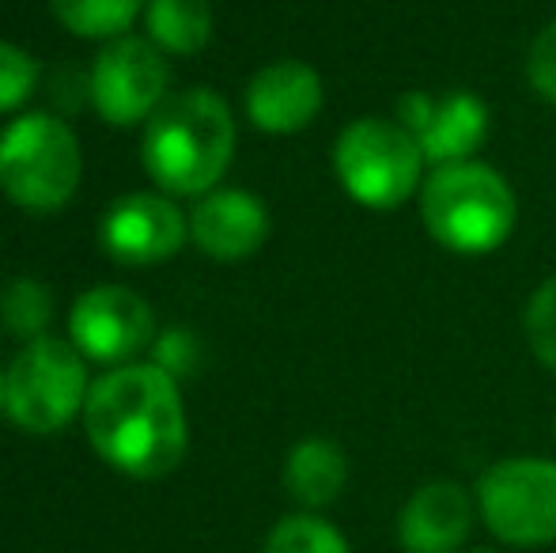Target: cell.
Masks as SVG:
<instances>
[{
	"instance_id": "484cf974",
	"label": "cell",
	"mask_w": 556,
	"mask_h": 553,
	"mask_svg": "<svg viewBox=\"0 0 556 553\" xmlns=\"http://www.w3.org/2000/svg\"><path fill=\"white\" fill-rule=\"evenodd\" d=\"M553 428H556V417H553Z\"/></svg>"
},
{
	"instance_id": "ac0fdd59",
	"label": "cell",
	"mask_w": 556,
	"mask_h": 553,
	"mask_svg": "<svg viewBox=\"0 0 556 553\" xmlns=\"http://www.w3.org/2000/svg\"><path fill=\"white\" fill-rule=\"evenodd\" d=\"M53 318V296L46 285H38L35 277H15L12 285L0 292V323L8 326V334L23 341L46 338V326Z\"/></svg>"
},
{
	"instance_id": "9a60e30c",
	"label": "cell",
	"mask_w": 556,
	"mask_h": 553,
	"mask_svg": "<svg viewBox=\"0 0 556 553\" xmlns=\"http://www.w3.org/2000/svg\"><path fill=\"white\" fill-rule=\"evenodd\" d=\"M349 486V455L330 436H307L285 458V489L303 512L330 508Z\"/></svg>"
},
{
	"instance_id": "44dd1931",
	"label": "cell",
	"mask_w": 556,
	"mask_h": 553,
	"mask_svg": "<svg viewBox=\"0 0 556 553\" xmlns=\"http://www.w3.org/2000/svg\"><path fill=\"white\" fill-rule=\"evenodd\" d=\"M38 61L23 46L0 38V114H15L38 88Z\"/></svg>"
},
{
	"instance_id": "d4e9b609",
	"label": "cell",
	"mask_w": 556,
	"mask_h": 553,
	"mask_svg": "<svg viewBox=\"0 0 556 553\" xmlns=\"http://www.w3.org/2000/svg\"><path fill=\"white\" fill-rule=\"evenodd\" d=\"M469 553H492V550H469Z\"/></svg>"
},
{
	"instance_id": "7c38bea8",
	"label": "cell",
	"mask_w": 556,
	"mask_h": 553,
	"mask_svg": "<svg viewBox=\"0 0 556 553\" xmlns=\"http://www.w3.org/2000/svg\"><path fill=\"white\" fill-rule=\"evenodd\" d=\"M323 76L300 58H280L257 68L247 84V96H242V106H247V118L254 122V129L273 137L303 134L323 114Z\"/></svg>"
},
{
	"instance_id": "30bf717a",
	"label": "cell",
	"mask_w": 556,
	"mask_h": 553,
	"mask_svg": "<svg viewBox=\"0 0 556 553\" xmlns=\"http://www.w3.org/2000/svg\"><path fill=\"white\" fill-rule=\"evenodd\" d=\"M397 122L413 134L432 167L473 160L492 134V111L477 91L413 88L397 99Z\"/></svg>"
},
{
	"instance_id": "cb8c5ba5",
	"label": "cell",
	"mask_w": 556,
	"mask_h": 553,
	"mask_svg": "<svg viewBox=\"0 0 556 553\" xmlns=\"http://www.w3.org/2000/svg\"><path fill=\"white\" fill-rule=\"evenodd\" d=\"M8 410V379H4V372H0V414Z\"/></svg>"
},
{
	"instance_id": "5b68a950",
	"label": "cell",
	"mask_w": 556,
	"mask_h": 553,
	"mask_svg": "<svg viewBox=\"0 0 556 553\" xmlns=\"http://www.w3.org/2000/svg\"><path fill=\"white\" fill-rule=\"evenodd\" d=\"M84 152L73 129L53 114H20L0 129V190L27 213H58L76 198Z\"/></svg>"
},
{
	"instance_id": "d6986e66",
	"label": "cell",
	"mask_w": 556,
	"mask_h": 553,
	"mask_svg": "<svg viewBox=\"0 0 556 553\" xmlns=\"http://www.w3.org/2000/svg\"><path fill=\"white\" fill-rule=\"evenodd\" d=\"M262 553H352V546L318 512H295L277 519Z\"/></svg>"
},
{
	"instance_id": "ffe728a7",
	"label": "cell",
	"mask_w": 556,
	"mask_h": 553,
	"mask_svg": "<svg viewBox=\"0 0 556 553\" xmlns=\"http://www.w3.org/2000/svg\"><path fill=\"white\" fill-rule=\"evenodd\" d=\"M522 334L542 368L556 372V274L530 292L527 311H522Z\"/></svg>"
},
{
	"instance_id": "4fadbf2b",
	"label": "cell",
	"mask_w": 556,
	"mask_h": 553,
	"mask_svg": "<svg viewBox=\"0 0 556 553\" xmlns=\"http://www.w3.org/2000/svg\"><path fill=\"white\" fill-rule=\"evenodd\" d=\"M477 497L451 478L425 481L413 489L397 512V546L402 553H462L473 531Z\"/></svg>"
},
{
	"instance_id": "52a82bcc",
	"label": "cell",
	"mask_w": 556,
	"mask_h": 553,
	"mask_svg": "<svg viewBox=\"0 0 556 553\" xmlns=\"http://www.w3.org/2000/svg\"><path fill=\"white\" fill-rule=\"evenodd\" d=\"M477 516L515 550L556 542V463L542 455H511L477 478Z\"/></svg>"
},
{
	"instance_id": "8992f818",
	"label": "cell",
	"mask_w": 556,
	"mask_h": 553,
	"mask_svg": "<svg viewBox=\"0 0 556 553\" xmlns=\"http://www.w3.org/2000/svg\"><path fill=\"white\" fill-rule=\"evenodd\" d=\"M8 379V420L23 432L50 436L73 425L88 406V361L73 341L35 338L15 353L4 372Z\"/></svg>"
},
{
	"instance_id": "7a4b0ae2",
	"label": "cell",
	"mask_w": 556,
	"mask_h": 553,
	"mask_svg": "<svg viewBox=\"0 0 556 553\" xmlns=\"http://www.w3.org/2000/svg\"><path fill=\"white\" fill-rule=\"evenodd\" d=\"M235 118L216 91L190 88L167 96L144 122L140 163L167 198H205L235 160Z\"/></svg>"
},
{
	"instance_id": "2e32d148",
	"label": "cell",
	"mask_w": 556,
	"mask_h": 553,
	"mask_svg": "<svg viewBox=\"0 0 556 553\" xmlns=\"http://www.w3.org/2000/svg\"><path fill=\"white\" fill-rule=\"evenodd\" d=\"M148 42L170 58H193L213 42V4L208 0H148Z\"/></svg>"
},
{
	"instance_id": "8fae6325",
	"label": "cell",
	"mask_w": 556,
	"mask_h": 553,
	"mask_svg": "<svg viewBox=\"0 0 556 553\" xmlns=\"http://www.w3.org/2000/svg\"><path fill=\"white\" fill-rule=\"evenodd\" d=\"M190 239V216L167 193H125L106 205L99 243L122 266H155L175 259Z\"/></svg>"
},
{
	"instance_id": "277c9868",
	"label": "cell",
	"mask_w": 556,
	"mask_h": 553,
	"mask_svg": "<svg viewBox=\"0 0 556 553\" xmlns=\"http://www.w3.org/2000/svg\"><path fill=\"white\" fill-rule=\"evenodd\" d=\"M333 175L356 205L371 213L402 209L428 178V160L397 118L364 114L333 140Z\"/></svg>"
},
{
	"instance_id": "3957f363",
	"label": "cell",
	"mask_w": 556,
	"mask_h": 553,
	"mask_svg": "<svg viewBox=\"0 0 556 553\" xmlns=\"http://www.w3.org/2000/svg\"><path fill=\"white\" fill-rule=\"evenodd\" d=\"M417 205L428 236L443 251L466 259L500 251L519 224L515 186L481 160L432 167L417 193Z\"/></svg>"
},
{
	"instance_id": "9c48e42d",
	"label": "cell",
	"mask_w": 556,
	"mask_h": 553,
	"mask_svg": "<svg viewBox=\"0 0 556 553\" xmlns=\"http://www.w3.org/2000/svg\"><path fill=\"white\" fill-rule=\"evenodd\" d=\"M68 341L84 361L122 368L155 341V311L140 292L125 285H96L76 296L68 311Z\"/></svg>"
},
{
	"instance_id": "7402d4cb",
	"label": "cell",
	"mask_w": 556,
	"mask_h": 553,
	"mask_svg": "<svg viewBox=\"0 0 556 553\" xmlns=\"http://www.w3.org/2000/svg\"><path fill=\"white\" fill-rule=\"evenodd\" d=\"M201 361V341L193 338V330H186V326H170V330H163L160 338L152 341V364L155 368H163L167 376H190L193 368H198Z\"/></svg>"
},
{
	"instance_id": "ba28073f",
	"label": "cell",
	"mask_w": 556,
	"mask_h": 553,
	"mask_svg": "<svg viewBox=\"0 0 556 553\" xmlns=\"http://www.w3.org/2000/svg\"><path fill=\"white\" fill-rule=\"evenodd\" d=\"M170 68L167 53L148 38H114L96 53L88 76V96L99 118L111 126H137L148 122L167 99Z\"/></svg>"
},
{
	"instance_id": "603a6c76",
	"label": "cell",
	"mask_w": 556,
	"mask_h": 553,
	"mask_svg": "<svg viewBox=\"0 0 556 553\" xmlns=\"http://www.w3.org/2000/svg\"><path fill=\"white\" fill-rule=\"evenodd\" d=\"M527 80H530V88H534L538 99L556 103V20L545 23V27L538 30L534 42H530Z\"/></svg>"
},
{
	"instance_id": "5bb4252c",
	"label": "cell",
	"mask_w": 556,
	"mask_h": 553,
	"mask_svg": "<svg viewBox=\"0 0 556 553\" xmlns=\"http://www.w3.org/2000/svg\"><path fill=\"white\" fill-rule=\"evenodd\" d=\"M269 209L250 190H220L216 186L190 213L193 247L216 262H242L257 254L269 239Z\"/></svg>"
},
{
	"instance_id": "6da1fadb",
	"label": "cell",
	"mask_w": 556,
	"mask_h": 553,
	"mask_svg": "<svg viewBox=\"0 0 556 553\" xmlns=\"http://www.w3.org/2000/svg\"><path fill=\"white\" fill-rule=\"evenodd\" d=\"M84 432L96 455L117 474L137 481L163 478L190 448V420L178 379L152 361L111 368L99 384H91Z\"/></svg>"
},
{
	"instance_id": "e0dca14e",
	"label": "cell",
	"mask_w": 556,
	"mask_h": 553,
	"mask_svg": "<svg viewBox=\"0 0 556 553\" xmlns=\"http://www.w3.org/2000/svg\"><path fill=\"white\" fill-rule=\"evenodd\" d=\"M50 8L68 35L114 42V38H125V30L137 23L148 4L144 0H50Z\"/></svg>"
}]
</instances>
